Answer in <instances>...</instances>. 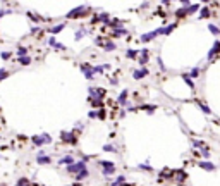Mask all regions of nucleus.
Here are the masks:
<instances>
[{
	"label": "nucleus",
	"instance_id": "obj_32",
	"mask_svg": "<svg viewBox=\"0 0 220 186\" xmlns=\"http://www.w3.org/2000/svg\"><path fill=\"white\" fill-rule=\"evenodd\" d=\"M62 29H64V24H59L57 28H52V33H60Z\"/></svg>",
	"mask_w": 220,
	"mask_h": 186
},
{
	"label": "nucleus",
	"instance_id": "obj_4",
	"mask_svg": "<svg viewBox=\"0 0 220 186\" xmlns=\"http://www.w3.org/2000/svg\"><path fill=\"white\" fill-rule=\"evenodd\" d=\"M89 96H91V100H102L103 96H105V90L102 88H91L89 90Z\"/></svg>",
	"mask_w": 220,
	"mask_h": 186
},
{
	"label": "nucleus",
	"instance_id": "obj_7",
	"mask_svg": "<svg viewBox=\"0 0 220 186\" xmlns=\"http://www.w3.org/2000/svg\"><path fill=\"white\" fill-rule=\"evenodd\" d=\"M81 71L84 72L86 79H93V74H95V67H91V66H88V64H82V66H81Z\"/></svg>",
	"mask_w": 220,
	"mask_h": 186
},
{
	"label": "nucleus",
	"instance_id": "obj_34",
	"mask_svg": "<svg viewBox=\"0 0 220 186\" xmlns=\"http://www.w3.org/2000/svg\"><path fill=\"white\" fill-rule=\"evenodd\" d=\"M84 34H86V31H84V29H79V31H77V33H76V40H81V36H84Z\"/></svg>",
	"mask_w": 220,
	"mask_h": 186
},
{
	"label": "nucleus",
	"instance_id": "obj_38",
	"mask_svg": "<svg viewBox=\"0 0 220 186\" xmlns=\"http://www.w3.org/2000/svg\"><path fill=\"white\" fill-rule=\"evenodd\" d=\"M96 117H100V119H105V110H100V112H96Z\"/></svg>",
	"mask_w": 220,
	"mask_h": 186
},
{
	"label": "nucleus",
	"instance_id": "obj_9",
	"mask_svg": "<svg viewBox=\"0 0 220 186\" xmlns=\"http://www.w3.org/2000/svg\"><path fill=\"white\" fill-rule=\"evenodd\" d=\"M102 165H103V174H105V176H109V174H112V172L115 171V167H114V164H112V162L102 160Z\"/></svg>",
	"mask_w": 220,
	"mask_h": 186
},
{
	"label": "nucleus",
	"instance_id": "obj_18",
	"mask_svg": "<svg viewBox=\"0 0 220 186\" xmlns=\"http://www.w3.org/2000/svg\"><path fill=\"white\" fill-rule=\"evenodd\" d=\"M187 16V12H186V7H181V9H177L175 10V17L177 19H182V17H186Z\"/></svg>",
	"mask_w": 220,
	"mask_h": 186
},
{
	"label": "nucleus",
	"instance_id": "obj_19",
	"mask_svg": "<svg viewBox=\"0 0 220 186\" xmlns=\"http://www.w3.org/2000/svg\"><path fill=\"white\" fill-rule=\"evenodd\" d=\"M198 107H199V109H201V110H203L205 114H208V116L212 114V109H210V107H208V105H206L205 102H198Z\"/></svg>",
	"mask_w": 220,
	"mask_h": 186
},
{
	"label": "nucleus",
	"instance_id": "obj_40",
	"mask_svg": "<svg viewBox=\"0 0 220 186\" xmlns=\"http://www.w3.org/2000/svg\"><path fill=\"white\" fill-rule=\"evenodd\" d=\"M158 66H160L162 71H165V66H164V62H162V59H158Z\"/></svg>",
	"mask_w": 220,
	"mask_h": 186
},
{
	"label": "nucleus",
	"instance_id": "obj_42",
	"mask_svg": "<svg viewBox=\"0 0 220 186\" xmlns=\"http://www.w3.org/2000/svg\"><path fill=\"white\" fill-rule=\"evenodd\" d=\"M89 117H91V119H95V117H96V112H95V110H91V112H89Z\"/></svg>",
	"mask_w": 220,
	"mask_h": 186
},
{
	"label": "nucleus",
	"instance_id": "obj_12",
	"mask_svg": "<svg viewBox=\"0 0 220 186\" xmlns=\"http://www.w3.org/2000/svg\"><path fill=\"white\" fill-rule=\"evenodd\" d=\"M69 169V172H79V171H82L84 169V162H77V164H71L67 167Z\"/></svg>",
	"mask_w": 220,
	"mask_h": 186
},
{
	"label": "nucleus",
	"instance_id": "obj_23",
	"mask_svg": "<svg viewBox=\"0 0 220 186\" xmlns=\"http://www.w3.org/2000/svg\"><path fill=\"white\" fill-rule=\"evenodd\" d=\"M38 162H40V164H48V162H50V157H45V155H43V152H40V155H38Z\"/></svg>",
	"mask_w": 220,
	"mask_h": 186
},
{
	"label": "nucleus",
	"instance_id": "obj_36",
	"mask_svg": "<svg viewBox=\"0 0 220 186\" xmlns=\"http://www.w3.org/2000/svg\"><path fill=\"white\" fill-rule=\"evenodd\" d=\"M93 107L95 109H102V100H93Z\"/></svg>",
	"mask_w": 220,
	"mask_h": 186
},
{
	"label": "nucleus",
	"instance_id": "obj_5",
	"mask_svg": "<svg viewBox=\"0 0 220 186\" xmlns=\"http://www.w3.org/2000/svg\"><path fill=\"white\" fill-rule=\"evenodd\" d=\"M198 165L203 169V171H206V172H213L215 169H217V167H215V164H213V162H210V160H199Z\"/></svg>",
	"mask_w": 220,
	"mask_h": 186
},
{
	"label": "nucleus",
	"instance_id": "obj_1",
	"mask_svg": "<svg viewBox=\"0 0 220 186\" xmlns=\"http://www.w3.org/2000/svg\"><path fill=\"white\" fill-rule=\"evenodd\" d=\"M219 55H220V40H215L212 48H210V52H208V55H206V59H208V62H212V61H215Z\"/></svg>",
	"mask_w": 220,
	"mask_h": 186
},
{
	"label": "nucleus",
	"instance_id": "obj_33",
	"mask_svg": "<svg viewBox=\"0 0 220 186\" xmlns=\"http://www.w3.org/2000/svg\"><path fill=\"white\" fill-rule=\"evenodd\" d=\"M26 54H28V50L24 47H21L19 50H17V55H19V57H22V55H26Z\"/></svg>",
	"mask_w": 220,
	"mask_h": 186
},
{
	"label": "nucleus",
	"instance_id": "obj_15",
	"mask_svg": "<svg viewBox=\"0 0 220 186\" xmlns=\"http://www.w3.org/2000/svg\"><path fill=\"white\" fill-rule=\"evenodd\" d=\"M208 31H210L213 36H220V26H219V24H213V22H210V24H208Z\"/></svg>",
	"mask_w": 220,
	"mask_h": 186
},
{
	"label": "nucleus",
	"instance_id": "obj_13",
	"mask_svg": "<svg viewBox=\"0 0 220 186\" xmlns=\"http://www.w3.org/2000/svg\"><path fill=\"white\" fill-rule=\"evenodd\" d=\"M134 79H143V78H146L148 76V69H138V71H134Z\"/></svg>",
	"mask_w": 220,
	"mask_h": 186
},
{
	"label": "nucleus",
	"instance_id": "obj_21",
	"mask_svg": "<svg viewBox=\"0 0 220 186\" xmlns=\"http://www.w3.org/2000/svg\"><path fill=\"white\" fill-rule=\"evenodd\" d=\"M199 72H201V69L199 67H192L191 71H189V76H191L192 79H196V78L199 76Z\"/></svg>",
	"mask_w": 220,
	"mask_h": 186
},
{
	"label": "nucleus",
	"instance_id": "obj_41",
	"mask_svg": "<svg viewBox=\"0 0 220 186\" xmlns=\"http://www.w3.org/2000/svg\"><path fill=\"white\" fill-rule=\"evenodd\" d=\"M9 57H10V52H4L2 54V59H9Z\"/></svg>",
	"mask_w": 220,
	"mask_h": 186
},
{
	"label": "nucleus",
	"instance_id": "obj_35",
	"mask_svg": "<svg viewBox=\"0 0 220 186\" xmlns=\"http://www.w3.org/2000/svg\"><path fill=\"white\" fill-rule=\"evenodd\" d=\"M7 76H9V72H7L5 69H0V79H5Z\"/></svg>",
	"mask_w": 220,
	"mask_h": 186
},
{
	"label": "nucleus",
	"instance_id": "obj_22",
	"mask_svg": "<svg viewBox=\"0 0 220 186\" xmlns=\"http://www.w3.org/2000/svg\"><path fill=\"white\" fill-rule=\"evenodd\" d=\"M72 162H74V158L71 157V155H67V157H64V158H62V160H60V162H59V164H64V165H71V164H72Z\"/></svg>",
	"mask_w": 220,
	"mask_h": 186
},
{
	"label": "nucleus",
	"instance_id": "obj_20",
	"mask_svg": "<svg viewBox=\"0 0 220 186\" xmlns=\"http://www.w3.org/2000/svg\"><path fill=\"white\" fill-rule=\"evenodd\" d=\"M210 153H212V152H210L208 146H201V148H199V155H201V157L208 158V157H210Z\"/></svg>",
	"mask_w": 220,
	"mask_h": 186
},
{
	"label": "nucleus",
	"instance_id": "obj_37",
	"mask_svg": "<svg viewBox=\"0 0 220 186\" xmlns=\"http://www.w3.org/2000/svg\"><path fill=\"white\" fill-rule=\"evenodd\" d=\"M103 150H105V152H115V148H114L112 145H105V146H103Z\"/></svg>",
	"mask_w": 220,
	"mask_h": 186
},
{
	"label": "nucleus",
	"instance_id": "obj_43",
	"mask_svg": "<svg viewBox=\"0 0 220 186\" xmlns=\"http://www.w3.org/2000/svg\"><path fill=\"white\" fill-rule=\"evenodd\" d=\"M199 2H203V4H208V2H210V0H199Z\"/></svg>",
	"mask_w": 220,
	"mask_h": 186
},
{
	"label": "nucleus",
	"instance_id": "obj_2",
	"mask_svg": "<svg viewBox=\"0 0 220 186\" xmlns=\"http://www.w3.org/2000/svg\"><path fill=\"white\" fill-rule=\"evenodd\" d=\"M86 14H88V7L81 5V7H76L74 10H71L67 14V17L69 19H76V17H81V16H86Z\"/></svg>",
	"mask_w": 220,
	"mask_h": 186
},
{
	"label": "nucleus",
	"instance_id": "obj_29",
	"mask_svg": "<svg viewBox=\"0 0 220 186\" xmlns=\"http://www.w3.org/2000/svg\"><path fill=\"white\" fill-rule=\"evenodd\" d=\"M192 146H194V148H201V146H205V145H203L201 140H192Z\"/></svg>",
	"mask_w": 220,
	"mask_h": 186
},
{
	"label": "nucleus",
	"instance_id": "obj_26",
	"mask_svg": "<svg viewBox=\"0 0 220 186\" xmlns=\"http://www.w3.org/2000/svg\"><path fill=\"white\" fill-rule=\"evenodd\" d=\"M126 100H127V91H122V93L119 95V103L122 105V103H126Z\"/></svg>",
	"mask_w": 220,
	"mask_h": 186
},
{
	"label": "nucleus",
	"instance_id": "obj_28",
	"mask_svg": "<svg viewBox=\"0 0 220 186\" xmlns=\"http://www.w3.org/2000/svg\"><path fill=\"white\" fill-rule=\"evenodd\" d=\"M103 47H105V50H115V45H114L112 41H105V45H103Z\"/></svg>",
	"mask_w": 220,
	"mask_h": 186
},
{
	"label": "nucleus",
	"instance_id": "obj_17",
	"mask_svg": "<svg viewBox=\"0 0 220 186\" xmlns=\"http://www.w3.org/2000/svg\"><path fill=\"white\" fill-rule=\"evenodd\" d=\"M181 78L184 79V83L187 84V86H189V88H191V90H194V81H192V78H191V76H189V74H182Z\"/></svg>",
	"mask_w": 220,
	"mask_h": 186
},
{
	"label": "nucleus",
	"instance_id": "obj_31",
	"mask_svg": "<svg viewBox=\"0 0 220 186\" xmlns=\"http://www.w3.org/2000/svg\"><path fill=\"white\" fill-rule=\"evenodd\" d=\"M141 109H143V110H148V112H153V110L157 109V107H155V105H143Z\"/></svg>",
	"mask_w": 220,
	"mask_h": 186
},
{
	"label": "nucleus",
	"instance_id": "obj_6",
	"mask_svg": "<svg viewBox=\"0 0 220 186\" xmlns=\"http://www.w3.org/2000/svg\"><path fill=\"white\" fill-rule=\"evenodd\" d=\"M50 141H52V138L48 136V134H43V136H34L33 138V143L36 145V146H41V145L50 143Z\"/></svg>",
	"mask_w": 220,
	"mask_h": 186
},
{
	"label": "nucleus",
	"instance_id": "obj_24",
	"mask_svg": "<svg viewBox=\"0 0 220 186\" xmlns=\"http://www.w3.org/2000/svg\"><path fill=\"white\" fill-rule=\"evenodd\" d=\"M19 62L22 64V66H29V64H31V59L26 57V55H22V57H19Z\"/></svg>",
	"mask_w": 220,
	"mask_h": 186
},
{
	"label": "nucleus",
	"instance_id": "obj_10",
	"mask_svg": "<svg viewBox=\"0 0 220 186\" xmlns=\"http://www.w3.org/2000/svg\"><path fill=\"white\" fill-rule=\"evenodd\" d=\"M158 29H155V31H150V33H144L143 36H141V41H143V43H148V41H151L153 40V38H155V36H158Z\"/></svg>",
	"mask_w": 220,
	"mask_h": 186
},
{
	"label": "nucleus",
	"instance_id": "obj_39",
	"mask_svg": "<svg viewBox=\"0 0 220 186\" xmlns=\"http://www.w3.org/2000/svg\"><path fill=\"white\" fill-rule=\"evenodd\" d=\"M181 4L184 7H187V5H191V0H181Z\"/></svg>",
	"mask_w": 220,
	"mask_h": 186
},
{
	"label": "nucleus",
	"instance_id": "obj_8",
	"mask_svg": "<svg viewBox=\"0 0 220 186\" xmlns=\"http://www.w3.org/2000/svg\"><path fill=\"white\" fill-rule=\"evenodd\" d=\"M212 9H210V7H201V9H199V14H198V19H208V17H210V16H212Z\"/></svg>",
	"mask_w": 220,
	"mask_h": 186
},
{
	"label": "nucleus",
	"instance_id": "obj_16",
	"mask_svg": "<svg viewBox=\"0 0 220 186\" xmlns=\"http://www.w3.org/2000/svg\"><path fill=\"white\" fill-rule=\"evenodd\" d=\"M199 10V4H191V5L186 7V12H187V16H192V14H196Z\"/></svg>",
	"mask_w": 220,
	"mask_h": 186
},
{
	"label": "nucleus",
	"instance_id": "obj_30",
	"mask_svg": "<svg viewBox=\"0 0 220 186\" xmlns=\"http://www.w3.org/2000/svg\"><path fill=\"white\" fill-rule=\"evenodd\" d=\"M17 186H29V183H28V179L26 178H22L17 181Z\"/></svg>",
	"mask_w": 220,
	"mask_h": 186
},
{
	"label": "nucleus",
	"instance_id": "obj_14",
	"mask_svg": "<svg viewBox=\"0 0 220 186\" xmlns=\"http://www.w3.org/2000/svg\"><path fill=\"white\" fill-rule=\"evenodd\" d=\"M175 28H177V22H172V24H169V26H164V28H160V29H162V34H165V36H167V34H170L172 31L175 29Z\"/></svg>",
	"mask_w": 220,
	"mask_h": 186
},
{
	"label": "nucleus",
	"instance_id": "obj_3",
	"mask_svg": "<svg viewBox=\"0 0 220 186\" xmlns=\"http://www.w3.org/2000/svg\"><path fill=\"white\" fill-rule=\"evenodd\" d=\"M148 61H150V50H146V48L139 50V55H138V64H139V66H144Z\"/></svg>",
	"mask_w": 220,
	"mask_h": 186
},
{
	"label": "nucleus",
	"instance_id": "obj_27",
	"mask_svg": "<svg viewBox=\"0 0 220 186\" xmlns=\"http://www.w3.org/2000/svg\"><path fill=\"white\" fill-rule=\"evenodd\" d=\"M138 55H139L138 50H127V57L129 59H138Z\"/></svg>",
	"mask_w": 220,
	"mask_h": 186
},
{
	"label": "nucleus",
	"instance_id": "obj_25",
	"mask_svg": "<svg viewBox=\"0 0 220 186\" xmlns=\"http://www.w3.org/2000/svg\"><path fill=\"white\" fill-rule=\"evenodd\" d=\"M127 34V31L126 29H122V28H119V29H115L114 31V36H126Z\"/></svg>",
	"mask_w": 220,
	"mask_h": 186
},
{
	"label": "nucleus",
	"instance_id": "obj_11",
	"mask_svg": "<svg viewBox=\"0 0 220 186\" xmlns=\"http://www.w3.org/2000/svg\"><path fill=\"white\" fill-rule=\"evenodd\" d=\"M62 140H64L65 143H71V145H74V143H76V136H74V133H67V131H64V133H62Z\"/></svg>",
	"mask_w": 220,
	"mask_h": 186
}]
</instances>
